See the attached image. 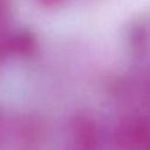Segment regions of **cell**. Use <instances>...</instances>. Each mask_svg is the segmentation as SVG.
Wrapping results in <instances>:
<instances>
[{
	"label": "cell",
	"instance_id": "cell-2",
	"mask_svg": "<svg viewBox=\"0 0 150 150\" xmlns=\"http://www.w3.org/2000/svg\"><path fill=\"white\" fill-rule=\"evenodd\" d=\"M41 2L46 4V5H52V4H55V2H59L60 0H40Z\"/></svg>",
	"mask_w": 150,
	"mask_h": 150
},
{
	"label": "cell",
	"instance_id": "cell-1",
	"mask_svg": "<svg viewBox=\"0 0 150 150\" xmlns=\"http://www.w3.org/2000/svg\"><path fill=\"white\" fill-rule=\"evenodd\" d=\"M6 11V4L4 2V0H0V16L5 13Z\"/></svg>",
	"mask_w": 150,
	"mask_h": 150
}]
</instances>
